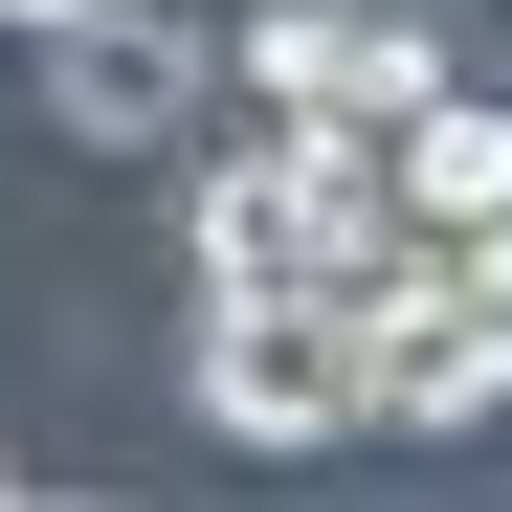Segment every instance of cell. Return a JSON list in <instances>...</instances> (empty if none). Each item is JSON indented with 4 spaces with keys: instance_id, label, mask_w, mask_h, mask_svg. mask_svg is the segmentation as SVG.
I'll use <instances>...</instances> for the list:
<instances>
[{
    "instance_id": "obj_3",
    "label": "cell",
    "mask_w": 512,
    "mask_h": 512,
    "mask_svg": "<svg viewBox=\"0 0 512 512\" xmlns=\"http://www.w3.org/2000/svg\"><path fill=\"white\" fill-rule=\"evenodd\" d=\"M245 112H290V134H357V112H401L423 67H446V0H245Z\"/></svg>"
},
{
    "instance_id": "obj_5",
    "label": "cell",
    "mask_w": 512,
    "mask_h": 512,
    "mask_svg": "<svg viewBox=\"0 0 512 512\" xmlns=\"http://www.w3.org/2000/svg\"><path fill=\"white\" fill-rule=\"evenodd\" d=\"M0 23H67V0H0Z\"/></svg>"
},
{
    "instance_id": "obj_4",
    "label": "cell",
    "mask_w": 512,
    "mask_h": 512,
    "mask_svg": "<svg viewBox=\"0 0 512 512\" xmlns=\"http://www.w3.org/2000/svg\"><path fill=\"white\" fill-rule=\"evenodd\" d=\"M23 45H45V112L90 134V156H156V134L201 112V45L134 23V0H67V23H23Z\"/></svg>"
},
{
    "instance_id": "obj_1",
    "label": "cell",
    "mask_w": 512,
    "mask_h": 512,
    "mask_svg": "<svg viewBox=\"0 0 512 512\" xmlns=\"http://www.w3.org/2000/svg\"><path fill=\"white\" fill-rule=\"evenodd\" d=\"M490 401H512V223L423 245L357 312V423H490Z\"/></svg>"
},
{
    "instance_id": "obj_2",
    "label": "cell",
    "mask_w": 512,
    "mask_h": 512,
    "mask_svg": "<svg viewBox=\"0 0 512 512\" xmlns=\"http://www.w3.org/2000/svg\"><path fill=\"white\" fill-rule=\"evenodd\" d=\"M201 423L223 446H357V312L334 290H201Z\"/></svg>"
},
{
    "instance_id": "obj_6",
    "label": "cell",
    "mask_w": 512,
    "mask_h": 512,
    "mask_svg": "<svg viewBox=\"0 0 512 512\" xmlns=\"http://www.w3.org/2000/svg\"><path fill=\"white\" fill-rule=\"evenodd\" d=\"M0 490H23V468H0Z\"/></svg>"
}]
</instances>
